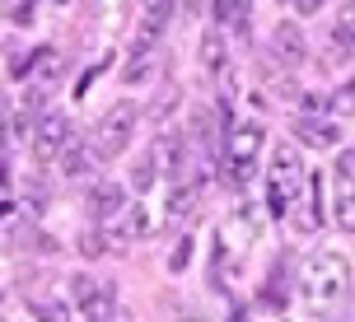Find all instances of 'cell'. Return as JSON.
Masks as SVG:
<instances>
[{
	"label": "cell",
	"mask_w": 355,
	"mask_h": 322,
	"mask_svg": "<svg viewBox=\"0 0 355 322\" xmlns=\"http://www.w3.org/2000/svg\"><path fill=\"white\" fill-rule=\"evenodd\" d=\"M351 289V262L341 252H309L300 267V294L313 313H327L337 308Z\"/></svg>",
	"instance_id": "obj_1"
},
{
	"label": "cell",
	"mask_w": 355,
	"mask_h": 322,
	"mask_svg": "<svg viewBox=\"0 0 355 322\" xmlns=\"http://www.w3.org/2000/svg\"><path fill=\"white\" fill-rule=\"evenodd\" d=\"M136 122H141V107L131 103V98H117V103L94 122L89 154H94V159H117L126 145H131V136H136Z\"/></svg>",
	"instance_id": "obj_2"
},
{
	"label": "cell",
	"mask_w": 355,
	"mask_h": 322,
	"mask_svg": "<svg viewBox=\"0 0 355 322\" xmlns=\"http://www.w3.org/2000/svg\"><path fill=\"white\" fill-rule=\"evenodd\" d=\"M262 141H266V131H262L257 122L234 126L230 136H225V150H220V168H225V178H230L234 187H243V182L252 178V168H257V154H262Z\"/></svg>",
	"instance_id": "obj_3"
},
{
	"label": "cell",
	"mask_w": 355,
	"mask_h": 322,
	"mask_svg": "<svg viewBox=\"0 0 355 322\" xmlns=\"http://www.w3.org/2000/svg\"><path fill=\"white\" fill-rule=\"evenodd\" d=\"M304 187V163L290 145L271 150V182H266V197H271V215H285V206L295 201V192Z\"/></svg>",
	"instance_id": "obj_4"
},
{
	"label": "cell",
	"mask_w": 355,
	"mask_h": 322,
	"mask_svg": "<svg viewBox=\"0 0 355 322\" xmlns=\"http://www.w3.org/2000/svg\"><path fill=\"white\" fill-rule=\"evenodd\" d=\"M75 141H80V136H75V126L66 122V112H42V117L33 122V154L42 163L56 159L61 150H71Z\"/></svg>",
	"instance_id": "obj_5"
},
{
	"label": "cell",
	"mask_w": 355,
	"mask_h": 322,
	"mask_svg": "<svg viewBox=\"0 0 355 322\" xmlns=\"http://www.w3.org/2000/svg\"><path fill=\"white\" fill-rule=\"evenodd\" d=\"M150 163H155V173H164L168 182H187V141H182V131L159 136L155 150H150Z\"/></svg>",
	"instance_id": "obj_6"
},
{
	"label": "cell",
	"mask_w": 355,
	"mask_h": 322,
	"mask_svg": "<svg viewBox=\"0 0 355 322\" xmlns=\"http://www.w3.org/2000/svg\"><path fill=\"white\" fill-rule=\"evenodd\" d=\"M271 52H276V61L281 66H304L309 61V37H304L300 24H276V33H271Z\"/></svg>",
	"instance_id": "obj_7"
},
{
	"label": "cell",
	"mask_w": 355,
	"mask_h": 322,
	"mask_svg": "<svg viewBox=\"0 0 355 322\" xmlns=\"http://www.w3.org/2000/svg\"><path fill=\"white\" fill-rule=\"evenodd\" d=\"M168 15H173V0H141V33H136V47H155L159 33L168 28Z\"/></svg>",
	"instance_id": "obj_8"
},
{
	"label": "cell",
	"mask_w": 355,
	"mask_h": 322,
	"mask_svg": "<svg viewBox=\"0 0 355 322\" xmlns=\"http://www.w3.org/2000/svg\"><path fill=\"white\" fill-rule=\"evenodd\" d=\"M85 206H89V215H94V220H103V224H107V220L126 206V192L117 187V182L103 178V182H94V187H89V201H85Z\"/></svg>",
	"instance_id": "obj_9"
},
{
	"label": "cell",
	"mask_w": 355,
	"mask_h": 322,
	"mask_svg": "<svg viewBox=\"0 0 355 322\" xmlns=\"http://www.w3.org/2000/svg\"><path fill=\"white\" fill-rule=\"evenodd\" d=\"M28 294V308H33L37 322H71V308H66V289L61 294H42L37 285H24Z\"/></svg>",
	"instance_id": "obj_10"
},
{
	"label": "cell",
	"mask_w": 355,
	"mask_h": 322,
	"mask_svg": "<svg viewBox=\"0 0 355 322\" xmlns=\"http://www.w3.org/2000/svg\"><path fill=\"white\" fill-rule=\"evenodd\" d=\"M211 15H215V24H225V28H234V33H248L252 5L248 0H211Z\"/></svg>",
	"instance_id": "obj_11"
},
{
	"label": "cell",
	"mask_w": 355,
	"mask_h": 322,
	"mask_svg": "<svg viewBox=\"0 0 355 322\" xmlns=\"http://www.w3.org/2000/svg\"><path fill=\"white\" fill-rule=\"evenodd\" d=\"M295 131H300V141H304V145H313V150L341 145V136H346L341 126H332V122H313V117H300V126H295Z\"/></svg>",
	"instance_id": "obj_12"
},
{
	"label": "cell",
	"mask_w": 355,
	"mask_h": 322,
	"mask_svg": "<svg viewBox=\"0 0 355 322\" xmlns=\"http://www.w3.org/2000/svg\"><path fill=\"white\" fill-rule=\"evenodd\" d=\"M56 159H61V173H66V178H85L89 168H94V154H89V145L85 141H75L71 150H61V154H56Z\"/></svg>",
	"instance_id": "obj_13"
},
{
	"label": "cell",
	"mask_w": 355,
	"mask_h": 322,
	"mask_svg": "<svg viewBox=\"0 0 355 322\" xmlns=\"http://www.w3.org/2000/svg\"><path fill=\"white\" fill-rule=\"evenodd\" d=\"M28 75L42 80V84L56 80V75H61V52H56V47H37V52L28 56Z\"/></svg>",
	"instance_id": "obj_14"
},
{
	"label": "cell",
	"mask_w": 355,
	"mask_h": 322,
	"mask_svg": "<svg viewBox=\"0 0 355 322\" xmlns=\"http://www.w3.org/2000/svg\"><path fill=\"white\" fill-rule=\"evenodd\" d=\"M355 19H351V5H346V10H341V19L337 24H332V52H337V66H346V61H351V28Z\"/></svg>",
	"instance_id": "obj_15"
},
{
	"label": "cell",
	"mask_w": 355,
	"mask_h": 322,
	"mask_svg": "<svg viewBox=\"0 0 355 322\" xmlns=\"http://www.w3.org/2000/svg\"><path fill=\"white\" fill-rule=\"evenodd\" d=\"M201 66L211 75L225 71V37H220V28H211V33L201 37Z\"/></svg>",
	"instance_id": "obj_16"
},
{
	"label": "cell",
	"mask_w": 355,
	"mask_h": 322,
	"mask_svg": "<svg viewBox=\"0 0 355 322\" xmlns=\"http://www.w3.org/2000/svg\"><path fill=\"white\" fill-rule=\"evenodd\" d=\"M332 220H337L341 233L355 229V201H351V187H346V182H337V211H332Z\"/></svg>",
	"instance_id": "obj_17"
},
{
	"label": "cell",
	"mask_w": 355,
	"mask_h": 322,
	"mask_svg": "<svg viewBox=\"0 0 355 322\" xmlns=\"http://www.w3.org/2000/svg\"><path fill=\"white\" fill-rule=\"evenodd\" d=\"M155 178H159V173H155V163H150V154H141V163H136V168H131V187H136V192H150V187H155Z\"/></svg>",
	"instance_id": "obj_18"
},
{
	"label": "cell",
	"mask_w": 355,
	"mask_h": 322,
	"mask_svg": "<svg viewBox=\"0 0 355 322\" xmlns=\"http://www.w3.org/2000/svg\"><path fill=\"white\" fill-rule=\"evenodd\" d=\"M145 75H150V52H145V47H136V52H131V66L122 71V80H126V84H141Z\"/></svg>",
	"instance_id": "obj_19"
},
{
	"label": "cell",
	"mask_w": 355,
	"mask_h": 322,
	"mask_svg": "<svg viewBox=\"0 0 355 322\" xmlns=\"http://www.w3.org/2000/svg\"><path fill=\"white\" fill-rule=\"evenodd\" d=\"M80 252H85V257H103V252H112V238H107V229H103V233L89 229L85 238H80Z\"/></svg>",
	"instance_id": "obj_20"
},
{
	"label": "cell",
	"mask_w": 355,
	"mask_h": 322,
	"mask_svg": "<svg viewBox=\"0 0 355 322\" xmlns=\"http://www.w3.org/2000/svg\"><path fill=\"white\" fill-rule=\"evenodd\" d=\"M332 173H337V182H346V187L355 182V154H351V150H341V154H337V168H332Z\"/></svg>",
	"instance_id": "obj_21"
},
{
	"label": "cell",
	"mask_w": 355,
	"mask_h": 322,
	"mask_svg": "<svg viewBox=\"0 0 355 322\" xmlns=\"http://www.w3.org/2000/svg\"><path fill=\"white\" fill-rule=\"evenodd\" d=\"M187 248H192V243H187V238H178L173 257H168V271H182V267H187V257H192V252H187Z\"/></svg>",
	"instance_id": "obj_22"
},
{
	"label": "cell",
	"mask_w": 355,
	"mask_h": 322,
	"mask_svg": "<svg viewBox=\"0 0 355 322\" xmlns=\"http://www.w3.org/2000/svg\"><path fill=\"white\" fill-rule=\"evenodd\" d=\"M351 103H355V93H351V84H341V89L332 93V107H337V112H351Z\"/></svg>",
	"instance_id": "obj_23"
},
{
	"label": "cell",
	"mask_w": 355,
	"mask_h": 322,
	"mask_svg": "<svg viewBox=\"0 0 355 322\" xmlns=\"http://www.w3.org/2000/svg\"><path fill=\"white\" fill-rule=\"evenodd\" d=\"M15 141H33V117H24V112L15 117Z\"/></svg>",
	"instance_id": "obj_24"
},
{
	"label": "cell",
	"mask_w": 355,
	"mask_h": 322,
	"mask_svg": "<svg viewBox=\"0 0 355 322\" xmlns=\"http://www.w3.org/2000/svg\"><path fill=\"white\" fill-rule=\"evenodd\" d=\"M290 5H295V15H318L327 0H290Z\"/></svg>",
	"instance_id": "obj_25"
},
{
	"label": "cell",
	"mask_w": 355,
	"mask_h": 322,
	"mask_svg": "<svg viewBox=\"0 0 355 322\" xmlns=\"http://www.w3.org/2000/svg\"><path fill=\"white\" fill-rule=\"evenodd\" d=\"M173 5H178V10H182L187 19H196V15H201V5H206V0H173Z\"/></svg>",
	"instance_id": "obj_26"
},
{
	"label": "cell",
	"mask_w": 355,
	"mask_h": 322,
	"mask_svg": "<svg viewBox=\"0 0 355 322\" xmlns=\"http://www.w3.org/2000/svg\"><path fill=\"white\" fill-rule=\"evenodd\" d=\"M5 145H10V122L0 117V154H5Z\"/></svg>",
	"instance_id": "obj_27"
},
{
	"label": "cell",
	"mask_w": 355,
	"mask_h": 322,
	"mask_svg": "<svg viewBox=\"0 0 355 322\" xmlns=\"http://www.w3.org/2000/svg\"><path fill=\"white\" fill-rule=\"evenodd\" d=\"M0 187H10V163H5V154H0Z\"/></svg>",
	"instance_id": "obj_28"
},
{
	"label": "cell",
	"mask_w": 355,
	"mask_h": 322,
	"mask_svg": "<svg viewBox=\"0 0 355 322\" xmlns=\"http://www.w3.org/2000/svg\"><path fill=\"white\" fill-rule=\"evenodd\" d=\"M10 215H15V206H10V201H0V220H10Z\"/></svg>",
	"instance_id": "obj_29"
},
{
	"label": "cell",
	"mask_w": 355,
	"mask_h": 322,
	"mask_svg": "<svg viewBox=\"0 0 355 322\" xmlns=\"http://www.w3.org/2000/svg\"><path fill=\"white\" fill-rule=\"evenodd\" d=\"M252 322H281V318H252Z\"/></svg>",
	"instance_id": "obj_30"
},
{
	"label": "cell",
	"mask_w": 355,
	"mask_h": 322,
	"mask_svg": "<svg viewBox=\"0 0 355 322\" xmlns=\"http://www.w3.org/2000/svg\"><path fill=\"white\" fill-rule=\"evenodd\" d=\"M187 322H201V318H187Z\"/></svg>",
	"instance_id": "obj_31"
},
{
	"label": "cell",
	"mask_w": 355,
	"mask_h": 322,
	"mask_svg": "<svg viewBox=\"0 0 355 322\" xmlns=\"http://www.w3.org/2000/svg\"><path fill=\"white\" fill-rule=\"evenodd\" d=\"M281 5H290V0H281Z\"/></svg>",
	"instance_id": "obj_32"
}]
</instances>
